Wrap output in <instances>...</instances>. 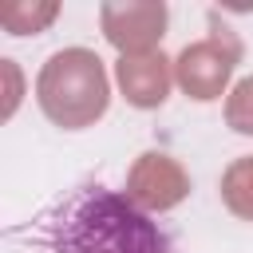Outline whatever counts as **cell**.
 Wrapping results in <instances>:
<instances>
[{
	"instance_id": "52a82bcc",
	"label": "cell",
	"mask_w": 253,
	"mask_h": 253,
	"mask_svg": "<svg viewBox=\"0 0 253 253\" xmlns=\"http://www.w3.org/2000/svg\"><path fill=\"white\" fill-rule=\"evenodd\" d=\"M221 202L233 217L253 221V154L233 158L221 174Z\"/></svg>"
},
{
	"instance_id": "ba28073f",
	"label": "cell",
	"mask_w": 253,
	"mask_h": 253,
	"mask_svg": "<svg viewBox=\"0 0 253 253\" xmlns=\"http://www.w3.org/2000/svg\"><path fill=\"white\" fill-rule=\"evenodd\" d=\"M55 4H28V0H0V24L12 32V36H28V32H40L55 20Z\"/></svg>"
},
{
	"instance_id": "8992f818",
	"label": "cell",
	"mask_w": 253,
	"mask_h": 253,
	"mask_svg": "<svg viewBox=\"0 0 253 253\" xmlns=\"http://www.w3.org/2000/svg\"><path fill=\"white\" fill-rule=\"evenodd\" d=\"M115 79L126 95L130 107H162L166 95H170V83H174V63L162 55V51H142V55H123L115 63Z\"/></svg>"
},
{
	"instance_id": "3957f363",
	"label": "cell",
	"mask_w": 253,
	"mask_h": 253,
	"mask_svg": "<svg viewBox=\"0 0 253 253\" xmlns=\"http://www.w3.org/2000/svg\"><path fill=\"white\" fill-rule=\"evenodd\" d=\"M241 59V40L233 36V28H225L217 20V12H210V40H198V43H186L174 59V79L178 87L198 99V103H210L225 91L233 67Z\"/></svg>"
},
{
	"instance_id": "7a4b0ae2",
	"label": "cell",
	"mask_w": 253,
	"mask_h": 253,
	"mask_svg": "<svg viewBox=\"0 0 253 253\" xmlns=\"http://www.w3.org/2000/svg\"><path fill=\"white\" fill-rule=\"evenodd\" d=\"M36 99L40 111L63 126V130H83L95 119H103L111 103V83L103 71V59L87 47H63L55 51L36 79Z\"/></svg>"
},
{
	"instance_id": "5b68a950",
	"label": "cell",
	"mask_w": 253,
	"mask_h": 253,
	"mask_svg": "<svg viewBox=\"0 0 253 253\" xmlns=\"http://www.w3.org/2000/svg\"><path fill=\"white\" fill-rule=\"evenodd\" d=\"M99 20L107 40L123 55H142L154 51L166 32V4H103Z\"/></svg>"
},
{
	"instance_id": "277c9868",
	"label": "cell",
	"mask_w": 253,
	"mask_h": 253,
	"mask_svg": "<svg viewBox=\"0 0 253 253\" xmlns=\"http://www.w3.org/2000/svg\"><path fill=\"white\" fill-rule=\"evenodd\" d=\"M190 194V178L186 170L170 158V154H138V162L126 174V198L138 210H170Z\"/></svg>"
},
{
	"instance_id": "6da1fadb",
	"label": "cell",
	"mask_w": 253,
	"mask_h": 253,
	"mask_svg": "<svg viewBox=\"0 0 253 253\" xmlns=\"http://www.w3.org/2000/svg\"><path fill=\"white\" fill-rule=\"evenodd\" d=\"M12 237H24L32 253H174L170 233L103 182L67 190Z\"/></svg>"
},
{
	"instance_id": "9c48e42d",
	"label": "cell",
	"mask_w": 253,
	"mask_h": 253,
	"mask_svg": "<svg viewBox=\"0 0 253 253\" xmlns=\"http://www.w3.org/2000/svg\"><path fill=\"white\" fill-rule=\"evenodd\" d=\"M225 123L237 134H253V75H245L225 99Z\"/></svg>"
}]
</instances>
